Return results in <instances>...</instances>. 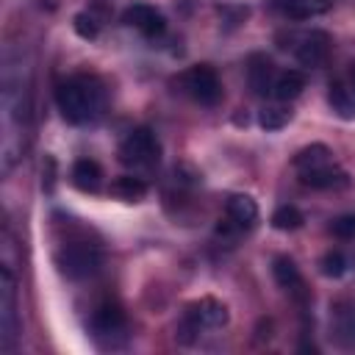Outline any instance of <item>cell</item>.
Wrapping results in <instances>:
<instances>
[{"instance_id": "obj_16", "label": "cell", "mask_w": 355, "mask_h": 355, "mask_svg": "<svg viewBox=\"0 0 355 355\" xmlns=\"http://www.w3.org/2000/svg\"><path fill=\"white\" fill-rule=\"evenodd\" d=\"M227 219L239 227L247 230L258 222V202L250 194H230L227 197Z\"/></svg>"}, {"instance_id": "obj_26", "label": "cell", "mask_w": 355, "mask_h": 355, "mask_svg": "<svg viewBox=\"0 0 355 355\" xmlns=\"http://www.w3.org/2000/svg\"><path fill=\"white\" fill-rule=\"evenodd\" d=\"M330 230H333L336 239H344V241L355 239V214H341V216H336L333 225H330Z\"/></svg>"}, {"instance_id": "obj_2", "label": "cell", "mask_w": 355, "mask_h": 355, "mask_svg": "<svg viewBox=\"0 0 355 355\" xmlns=\"http://www.w3.org/2000/svg\"><path fill=\"white\" fill-rule=\"evenodd\" d=\"M105 103V89L94 75H69L55 86V105L69 125L92 122Z\"/></svg>"}, {"instance_id": "obj_10", "label": "cell", "mask_w": 355, "mask_h": 355, "mask_svg": "<svg viewBox=\"0 0 355 355\" xmlns=\"http://www.w3.org/2000/svg\"><path fill=\"white\" fill-rule=\"evenodd\" d=\"M330 47H333V39H330L327 31H311L297 44V61L302 67H308V69L322 67L327 61V55H330Z\"/></svg>"}, {"instance_id": "obj_12", "label": "cell", "mask_w": 355, "mask_h": 355, "mask_svg": "<svg viewBox=\"0 0 355 355\" xmlns=\"http://www.w3.org/2000/svg\"><path fill=\"white\" fill-rule=\"evenodd\" d=\"M300 183L308 189H316V191H330V189H344L349 183V178L336 164H324V166L300 172Z\"/></svg>"}, {"instance_id": "obj_15", "label": "cell", "mask_w": 355, "mask_h": 355, "mask_svg": "<svg viewBox=\"0 0 355 355\" xmlns=\"http://www.w3.org/2000/svg\"><path fill=\"white\" fill-rule=\"evenodd\" d=\"M333 333L344 347H355V300H338L333 305Z\"/></svg>"}, {"instance_id": "obj_8", "label": "cell", "mask_w": 355, "mask_h": 355, "mask_svg": "<svg viewBox=\"0 0 355 355\" xmlns=\"http://www.w3.org/2000/svg\"><path fill=\"white\" fill-rule=\"evenodd\" d=\"M92 333H94V338H116V336H125V330H128V316H125V311H122V305L119 302H111V300H105V302H100L94 311H92Z\"/></svg>"}, {"instance_id": "obj_27", "label": "cell", "mask_w": 355, "mask_h": 355, "mask_svg": "<svg viewBox=\"0 0 355 355\" xmlns=\"http://www.w3.org/2000/svg\"><path fill=\"white\" fill-rule=\"evenodd\" d=\"M349 89H352V94H355V64L349 67Z\"/></svg>"}, {"instance_id": "obj_25", "label": "cell", "mask_w": 355, "mask_h": 355, "mask_svg": "<svg viewBox=\"0 0 355 355\" xmlns=\"http://www.w3.org/2000/svg\"><path fill=\"white\" fill-rule=\"evenodd\" d=\"M75 33L80 36V39H97V33H100V22H97V17L94 14H75Z\"/></svg>"}, {"instance_id": "obj_3", "label": "cell", "mask_w": 355, "mask_h": 355, "mask_svg": "<svg viewBox=\"0 0 355 355\" xmlns=\"http://www.w3.org/2000/svg\"><path fill=\"white\" fill-rule=\"evenodd\" d=\"M22 333L19 324V300H17V277L8 263L0 266V347L3 352H14L17 338Z\"/></svg>"}, {"instance_id": "obj_17", "label": "cell", "mask_w": 355, "mask_h": 355, "mask_svg": "<svg viewBox=\"0 0 355 355\" xmlns=\"http://www.w3.org/2000/svg\"><path fill=\"white\" fill-rule=\"evenodd\" d=\"M272 6L291 19H308L324 14L330 8V0H272Z\"/></svg>"}, {"instance_id": "obj_20", "label": "cell", "mask_w": 355, "mask_h": 355, "mask_svg": "<svg viewBox=\"0 0 355 355\" xmlns=\"http://www.w3.org/2000/svg\"><path fill=\"white\" fill-rule=\"evenodd\" d=\"M294 169L297 172H305V169H316V166H324V164H333V153L327 144H308L302 147L297 155H294Z\"/></svg>"}, {"instance_id": "obj_22", "label": "cell", "mask_w": 355, "mask_h": 355, "mask_svg": "<svg viewBox=\"0 0 355 355\" xmlns=\"http://www.w3.org/2000/svg\"><path fill=\"white\" fill-rule=\"evenodd\" d=\"M288 119H291V111L286 105H266L258 114V125L263 130H280L283 125H288Z\"/></svg>"}, {"instance_id": "obj_21", "label": "cell", "mask_w": 355, "mask_h": 355, "mask_svg": "<svg viewBox=\"0 0 355 355\" xmlns=\"http://www.w3.org/2000/svg\"><path fill=\"white\" fill-rule=\"evenodd\" d=\"M327 100H330V108L344 116V119H352L355 116V94L349 86H344L341 80H333L330 89H327Z\"/></svg>"}, {"instance_id": "obj_24", "label": "cell", "mask_w": 355, "mask_h": 355, "mask_svg": "<svg viewBox=\"0 0 355 355\" xmlns=\"http://www.w3.org/2000/svg\"><path fill=\"white\" fill-rule=\"evenodd\" d=\"M344 272H347V258H344V252H341V250L324 252V258H322V275H327V277H341Z\"/></svg>"}, {"instance_id": "obj_7", "label": "cell", "mask_w": 355, "mask_h": 355, "mask_svg": "<svg viewBox=\"0 0 355 355\" xmlns=\"http://www.w3.org/2000/svg\"><path fill=\"white\" fill-rule=\"evenodd\" d=\"M180 89L200 105H216L222 97V83L219 75L214 72V67L208 64H197L191 69H186L180 75Z\"/></svg>"}, {"instance_id": "obj_19", "label": "cell", "mask_w": 355, "mask_h": 355, "mask_svg": "<svg viewBox=\"0 0 355 355\" xmlns=\"http://www.w3.org/2000/svg\"><path fill=\"white\" fill-rule=\"evenodd\" d=\"M305 89V75L300 69H286L275 78V86H272V94L280 100V103H288V100H297Z\"/></svg>"}, {"instance_id": "obj_6", "label": "cell", "mask_w": 355, "mask_h": 355, "mask_svg": "<svg viewBox=\"0 0 355 355\" xmlns=\"http://www.w3.org/2000/svg\"><path fill=\"white\" fill-rule=\"evenodd\" d=\"M119 161L125 166L141 169V166H153L158 164L161 155V144L155 139V133L150 128H133L122 141H119Z\"/></svg>"}, {"instance_id": "obj_1", "label": "cell", "mask_w": 355, "mask_h": 355, "mask_svg": "<svg viewBox=\"0 0 355 355\" xmlns=\"http://www.w3.org/2000/svg\"><path fill=\"white\" fill-rule=\"evenodd\" d=\"M31 61L19 47H8L0 75V169L8 175L25 155L31 141L33 89Z\"/></svg>"}, {"instance_id": "obj_5", "label": "cell", "mask_w": 355, "mask_h": 355, "mask_svg": "<svg viewBox=\"0 0 355 355\" xmlns=\"http://www.w3.org/2000/svg\"><path fill=\"white\" fill-rule=\"evenodd\" d=\"M227 324V308L214 300V297H202L197 302H191L183 313V322L178 327V338L183 344L194 341L200 330H216V327H225Z\"/></svg>"}, {"instance_id": "obj_13", "label": "cell", "mask_w": 355, "mask_h": 355, "mask_svg": "<svg viewBox=\"0 0 355 355\" xmlns=\"http://www.w3.org/2000/svg\"><path fill=\"white\" fill-rule=\"evenodd\" d=\"M272 275H275V280H277L280 288L291 291L297 300L305 302V283H302V275H300L297 263H294L288 255H277V258L272 261Z\"/></svg>"}, {"instance_id": "obj_4", "label": "cell", "mask_w": 355, "mask_h": 355, "mask_svg": "<svg viewBox=\"0 0 355 355\" xmlns=\"http://www.w3.org/2000/svg\"><path fill=\"white\" fill-rule=\"evenodd\" d=\"M55 263H58L61 275H67L69 280H86V277L100 272L103 252L92 241H67L55 252Z\"/></svg>"}, {"instance_id": "obj_18", "label": "cell", "mask_w": 355, "mask_h": 355, "mask_svg": "<svg viewBox=\"0 0 355 355\" xmlns=\"http://www.w3.org/2000/svg\"><path fill=\"white\" fill-rule=\"evenodd\" d=\"M108 194L122 200V202H139V200L147 197V183L141 178H136V175H119V178L111 180Z\"/></svg>"}, {"instance_id": "obj_14", "label": "cell", "mask_w": 355, "mask_h": 355, "mask_svg": "<svg viewBox=\"0 0 355 355\" xmlns=\"http://www.w3.org/2000/svg\"><path fill=\"white\" fill-rule=\"evenodd\" d=\"M69 180H72V186H75L78 191L94 194V191H100V186H103V169H100V164L92 161V158H78V161L72 164V169H69Z\"/></svg>"}, {"instance_id": "obj_11", "label": "cell", "mask_w": 355, "mask_h": 355, "mask_svg": "<svg viewBox=\"0 0 355 355\" xmlns=\"http://www.w3.org/2000/svg\"><path fill=\"white\" fill-rule=\"evenodd\" d=\"M275 64L269 55L263 53H252L250 61H247V80H250V89L258 94V97H266L275 86Z\"/></svg>"}, {"instance_id": "obj_23", "label": "cell", "mask_w": 355, "mask_h": 355, "mask_svg": "<svg viewBox=\"0 0 355 355\" xmlns=\"http://www.w3.org/2000/svg\"><path fill=\"white\" fill-rule=\"evenodd\" d=\"M302 222H305V216H302V211L294 208V205H280V208L272 214V225H275L277 230H297V227H302Z\"/></svg>"}, {"instance_id": "obj_9", "label": "cell", "mask_w": 355, "mask_h": 355, "mask_svg": "<svg viewBox=\"0 0 355 355\" xmlns=\"http://www.w3.org/2000/svg\"><path fill=\"white\" fill-rule=\"evenodd\" d=\"M122 22H125L128 28L139 31V33L147 36V39H158V36H164V31H166L164 14H161L155 6H147V3H133V6H128V8L122 11Z\"/></svg>"}]
</instances>
